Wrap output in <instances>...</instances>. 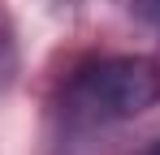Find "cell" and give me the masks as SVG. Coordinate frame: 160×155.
Listing matches in <instances>:
<instances>
[{
  "label": "cell",
  "instance_id": "6da1fadb",
  "mask_svg": "<svg viewBox=\"0 0 160 155\" xmlns=\"http://www.w3.org/2000/svg\"><path fill=\"white\" fill-rule=\"evenodd\" d=\"M160 103V65L147 56H95L82 60L61 86V121L65 129H108L143 116Z\"/></svg>",
  "mask_w": 160,
  "mask_h": 155
},
{
  "label": "cell",
  "instance_id": "7a4b0ae2",
  "mask_svg": "<svg viewBox=\"0 0 160 155\" xmlns=\"http://www.w3.org/2000/svg\"><path fill=\"white\" fill-rule=\"evenodd\" d=\"M138 9H143L147 17H156V22H160V0H138Z\"/></svg>",
  "mask_w": 160,
  "mask_h": 155
},
{
  "label": "cell",
  "instance_id": "3957f363",
  "mask_svg": "<svg viewBox=\"0 0 160 155\" xmlns=\"http://www.w3.org/2000/svg\"><path fill=\"white\" fill-rule=\"evenodd\" d=\"M143 155H160V142H152V147H147V151H143Z\"/></svg>",
  "mask_w": 160,
  "mask_h": 155
}]
</instances>
